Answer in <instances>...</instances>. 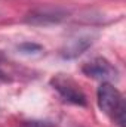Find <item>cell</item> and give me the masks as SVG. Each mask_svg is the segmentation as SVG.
I'll return each mask as SVG.
<instances>
[{
	"label": "cell",
	"instance_id": "6da1fadb",
	"mask_svg": "<svg viewBox=\"0 0 126 127\" xmlns=\"http://www.w3.org/2000/svg\"><path fill=\"white\" fill-rule=\"evenodd\" d=\"M96 102L99 109L107 114L114 124L126 127V105L120 92L108 81H104L96 92Z\"/></svg>",
	"mask_w": 126,
	"mask_h": 127
},
{
	"label": "cell",
	"instance_id": "7a4b0ae2",
	"mask_svg": "<svg viewBox=\"0 0 126 127\" xmlns=\"http://www.w3.org/2000/svg\"><path fill=\"white\" fill-rule=\"evenodd\" d=\"M70 10L60 7V6H39L31 9L24 21L28 25L34 27H49V25H57L61 24L65 19H68Z\"/></svg>",
	"mask_w": 126,
	"mask_h": 127
},
{
	"label": "cell",
	"instance_id": "3957f363",
	"mask_svg": "<svg viewBox=\"0 0 126 127\" xmlns=\"http://www.w3.org/2000/svg\"><path fill=\"white\" fill-rule=\"evenodd\" d=\"M51 84L64 100L79 105V106H85L88 103L85 93L82 92V89L76 84V81L73 78H70L64 74H58L51 80Z\"/></svg>",
	"mask_w": 126,
	"mask_h": 127
},
{
	"label": "cell",
	"instance_id": "277c9868",
	"mask_svg": "<svg viewBox=\"0 0 126 127\" xmlns=\"http://www.w3.org/2000/svg\"><path fill=\"white\" fill-rule=\"evenodd\" d=\"M82 71L85 75L95 80H101L102 83L104 81L110 83V80L117 78V69L114 68V65L108 62L105 58H99V56L86 62L82 66Z\"/></svg>",
	"mask_w": 126,
	"mask_h": 127
},
{
	"label": "cell",
	"instance_id": "5b68a950",
	"mask_svg": "<svg viewBox=\"0 0 126 127\" xmlns=\"http://www.w3.org/2000/svg\"><path fill=\"white\" fill-rule=\"evenodd\" d=\"M94 43V38L92 35L89 34H79V35H74L71 38H68L64 46L61 47V56L64 59H74V58H79L80 55H83Z\"/></svg>",
	"mask_w": 126,
	"mask_h": 127
},
{
	"label": "cell",
	"instance_id": "8992f818",
	"mask_svg": "<svg viewBox=\"0 0 126 127\" xmlns=\"http://www.w3.org/2000/svg\"><path fill=\"white\" fill-rule=\"evenodd\" d=\"M18 49L22 53H27V55H30V53H39V52L43 50V47L40 44H36V43H22V44L18 46Z\"/></svg>",
	"mask_w": 126,
	"mask_h": 127
},
{
	"label": "cell",
	"instance_id": "52a82bcc",
	"mask_svg": "<svg viewBox=\"0 0 126 127\" xmlns=\"http://www.w3.org/2000/svg\"><path fill=\"white\" fill-rule=\"evenodd\" d=\"M19 127H52L49 121H24Z\"/></svg>",
	"mask_w": 126,
	"mask_h": 127
},
{
	"label": "cell",
	"instance_id": "ba28073f",
	"mask_svg": "<svg viewBox=\"0 0 126 127\" xmlns=\"http://www.w3.org/2000/svg\"><path fill=\"white\" fill-rule=\"evenodd\" d=\"M1 59H3V55H1V53H0V61H1Z\"/></svg>",
	"mask_w": 126,
	"mask_h": 127
}]
</instances>
